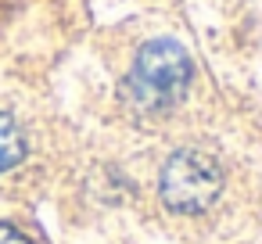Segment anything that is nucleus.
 <instances>
[{
  "label": "nucleus",
  "instance_id": "f257e3e1",
  "mask_svg": "<svg viewBox=\"0 0 262 244\" xmlns=\"http://www.w3.org/2000/svg\"><path fill=\"white\" fill-rule=\"evenodd\" d=\"M187 83H190L187 51L176 40L158 36V40H151L137 51L126 90H129V97L140 112H165L183 97Z\"/></svg>",
  "mask_w": 262,
  "mask_h": 244
},
{
  "label": "nucleus",
  "instance_id": "f03ea898",
  "mask_svg": "<svg viewBox=\"0 0 262 244\" xmlns=\"http://www.w3.org/2000/svg\"><path fill=\"white\" fill-rule=\"evenodd\" d=\"M223 190V172L205 151H176L162 165V197L176 212H201Z\"/></svg>",
  "mask_w": 262,
  "mask_h": 244
},
{
  "label": "nucleus",
  "instance_id": "7ed1b4c3",
  "mask_svg": "<svg viewBox=\"0 0 262 244\" xmlns=\"http://www.w3.org/2000/svg\"><path fill=\"white\" fill-rule=\"evenodd\" d=\"M26 158V137L11 115H0V172L15 169Z\"/></svg>",
  "mask_w": 262,
  "mask_h": 244
},
{
  "label": "nucleus",
  "instance_id": "20e7f679",
  "mask_svg": "<svg viewBox=\"0 0 262 244\" xmlns=\"http://www.w3.org/2000/svg\"><path fill=\"white\" fill-rule=\"evenodd\" d=\"M0 244H29L18 230H11V226H4V223H0Z\"/></svg>",
  "mask_w": 262,
  "mask_h": 244
}]
</instances>
